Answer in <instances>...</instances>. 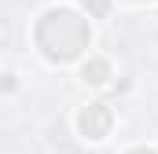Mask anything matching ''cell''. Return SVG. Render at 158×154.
<instances>
[{
  "instance_id": "obj_1",
  "label": "cell",
  "mask_w": 158,
  "mask_h": 154,
  "mask_svg": "<svg viewBox=\"0 0 158 154\" xmlns=\"http://www.w3.org/2000/svg\"><path fill=\"white\" fill-rule=\"evenodd\" d=\"M107 125H110V114L103 110V103H88L77 114V128L88 140H103V136H107Z\"/></svg>"
},
{
  "instance_id": "obj_2",
  "label": "cell",
  "mask_w": 158,
  "mask_h": 154,
  "mask_svg": "<svg viewBox=\"0 0 158 154\" xmlns=\"http://www.w3.org/2000/svg\"><path fill=\"white\" fill-rule=\"evenodd\" d=\"M81 77H85L88 84H107V81H110V63H103V59H92V63H85Z\"/></svg>"
}]
</instances>
